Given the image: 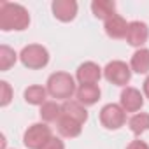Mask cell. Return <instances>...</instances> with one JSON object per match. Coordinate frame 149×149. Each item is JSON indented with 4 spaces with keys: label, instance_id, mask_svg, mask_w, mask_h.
<instances>
[{
    "label": "cell",
    "instance_id": "8fae6325",
    "mask_svg": "<svg viewBox=\"0 0 149 149\" xmlns=\"http://www.w3.org/2000/svg\"><path fill=\"white\" fill-rule=\"evenodd\" d=\"M128 25L126 19L119 14H114L111 16L109 19H105V33L111 37V39H126V32H128Z\"/></svg>",
    "mask_w": 149,
    "mask_h": 149
},
{
    "label": "cell",
    "instance_id": "6da1fadb",
    "mask_svg": "<svg viewBox=\"0 0 149 149\" xmlns=\"http://www.w3.org/2000/svg\"><path fill=\"white\" fill-rule=\"evenodd\" d=\"M28 25H30V14L23 6L13 2L0 4V28L4 32H11V30L21 32L28 28Z\"/></svg>",
    "mask_w": 149,
    "mask_h": 149
},
{
    "label": "cell",
    "instance_id": "4fadbf2b",
    "mask_svg": "<svg viewBox=\"0 0 149 149\" xmlns=\"http://www.w3.org/2000/svg\"><path fill=\"white\" fill-rule=\"evenodd\" d=\"M76 98L84 107L95 105L100 100V88L97 84H81L76 91Z\"/></svg>",
    "mask_w": 149,
    "mask_h": 149
},
{
    "label": "cell",
    "instance_id": "30bf717a",
    "mask_svg": "<svg viewBox=\"0 0 149 149\" xmlns=\"http://www.w3.org/2000/svg\"><path fill=\"white\" fill-rule=\"evenodd\" d=\"M51 9L54 18L63 23H68L77 16V2H74V0H54Z\"/></svg>",
    "mask_w": 149,
    "mask_h": 149
},
{
    "label": "cell",
    "instance_id": "7c38bea8",
    "mask_svg": "<svg viewBox=\"0 0 149 149\" xmlns=\"http://www.w3.org/2000/svg\"><path fill=\"white\" fill-rule=\"evenodd\" d=\"M61 114L74 119V121H77L81 125H84L88 121V111L84 105H81L77 100H67L61 104Z\"/></svg>",
    "mask_w": 149,
    "mask_h": 149
},
{
    "label": "cell",
    "instance_id": "44dd1931",
    "mask_svg": "<svg viewBox=\"0 0 149 149\" xmlns=\"http://www.w3.org/2000/svg\"><path fill=\"white\" fill-rule=\"evenodd\" d=\"M13 100V88L7 81H0V105L7 107Z\"/></svg>",
    "mask_w": 149,
    "mask_h": 149
},
{
    "label": "cell",
    "instance_id": "7402d4cb",
    "mask_svg": "<svg viewBox=\"0 0 149 149\" xmlns=\"http://www.w3.org/2000/svg\"><path fill=\"white\" fill-rule=\"evenodd\" d=\"M40 149H65V144H63V140L61 139H58V137H51Z\"/></svg>",
    "mask_w": 149,
    "mask_h": 149
},
{
    "label": "cell",
    "instance_id": "277c9868",
    "mask_svg": "<svg viewBox=\"0 0 149 149\" xmlns=\"http://www.w3.org/2000/svg\"><path fill=\"white\" fill-rule=\"evenodd\" d=\"M104 77L111 83V84H116V86H126L132 79V68L121 61V60H114V61H109L104 68Z\"/></svg>",
    "mask_w": 149,
    "mask_h": 149
},
{
    "label": "cell",
    "instance_id": "8992f818",
    "mask_svg": "<svg viewBox=\"0 0 149 149\" xmlns=\"http://www.w3.org/2000/svg\"><path fill=\"white\" fill-rule=\"evenodd\" d=\"M100 123L107 130H119L126 123V112L118 104H107L100 111Z\"/></svg>",
    "mask_w": 149,
    "mask_h": 149
},
{
    "label": "cell",
    "instance_id": "e0dca14e",
    "mask_svg": "<svg viewBox=\"0 0 149 149\" xmlns=\"http://www.w3.org/2000/svg\"><path fill=\"white\" fill-rule=\"evenodd\" d=\"M47 98V88H42L39 84H32L25 90V100L30 105H44Z\"/></svg>",
    "mask_w": 149,
    "mask_h": 149
},
{
    "label": "cell",
    "instance_id": "3957f363",
    "mask_svg": "<svg viewBox=\"0 0 149 149\" xmlns=\"http://www.w3.org/2000/svg\"><path fill=\"white\" fill-rule=\"evenodd\" d=\"M19 60L21 63L30 68V70H39V68H44L47 63H49V53L44 46L40 44H28L21 49L19 53Z\"/></svg>",
    "mask_w": 149,
    "mask_h": 149
},
{
    "label": "cell",
    "instance_id": "9a60e30c",
    "mask_svg": "<svg viewBox=\"0 0 149 149\" xmlns=\"http://www.w3.org/2000/svg\"><path fill=\"white\" fill-rule=\"evenodd\" d=\"M130 68H132V72H137V74H147L149 72V49H146V47L137 49L132 54Z\"/></svg>",
    "mask_w": 149,
    "mask_h": 149
},
{
    "label": "cell",
    "instance_id": "5bb4252c",
    "mask_svg": "<svg viewBox=\"0 0 149 149\" xmlns=\"http://www.w3.org/2000/svg\"><path fill=\"white\" fill-rule=\"evenodd\" d=\"M56 130H58V133H60L61 137H65V139H74V137H79V135H81L83 125L61 114V118L56 121Z\"/></svg>",
    "mask_w": 149,
    "mask_h": 149
},
{
    "label": "cell",
    "instance_id": "ba28073f",
    "mask_svg": "<svg viewBox=\"0 0 149 149\" xmlns=\"http://www.w3.org/2000/svg\"><path fill=\"white\" fill-rule=\"evenodd\" d=\"M119 105L125 109V112H137V111H140L142 105H144V97L140 95V91H139L137 88L126 86V88L121 91Z\"/></svg>",
    "mask_w": 149,
    "mask_h": 149
},
{
    "label": "cell",
    "instance_id": "ac0fdd59",
    "mask_svg": "<svg viewBox=\"0 0 149 149\" xmlns=\"http://www.w3.org/2000/svg\"><path fill=\"white\" fill-rule=\"evenodd\" d=\"M39 114L44 123H56L61 118V105L56 102H46L44 105H40Z\"/></svg>",
    "mask_w": 149,
    "mask_h": 149
},
{
    "label": "cell",
    "instance_id": "cb8c5ba5",
    "mask_svg": "<svg viewBox=\"0 0 149 149\" xmlns=\"http://www.w3.org/2000/svg\"><path fill=\"white\" fill-rule=\"evenodd\" d=\"M144 95H146V97L149 98V77H147V79L144 81Z\"/></svg>",
    "mask_w": 149,
    "mask_h": 149
},
{
    "label": "cell",
    "instance_id": "52a82bcc",
    "mask_svg": "<svg viewBox=\"0 0 149 149\" xmlns=\"http://www.w3.org/2000/svg\"><path fill=\"white\" fill-rule=\"evenodd\" d=\"M149 39V28L144 21H132L126 32V42L133 47H142Z\"/></svg>",
    "mask_w": 149,
    "mask_h": 149
},
{
    "label": "cell",
    "instance_id": "9c48e42d",
    "mask_svg": "<svg viewBox=\"0 0 149 149\" xmlns=\"http://www.w3.org/2000/svg\"><path fill=\"white\" fill-rule=\"evenodd\" d=\"M76 77L81 84H97L102 77V68L93 61H84L77 67Z\"/></svg>",
    "mask_w": 149,
    "mask_h": 149
},
{
    "label": "cell",
    "instance_id": "5b68a950",
    "mask_svg": "<svg viewBox=\"0 0 149 149\" xmlns=\"http://www.w3.org/2000/svg\"><path fill=\"white\" fill-rule=\"evenodd\" d=\"M51 137H53V132L46 123H35V125L28 126V130L25 132L23 144L28 149H40Z\"/></svg>",
    "mask_w": 149,
    "mask_h": 149
},
{
    "label": "cell",
    "instance_id": "d6986e66",
    "mask_svg": "<svg viewBox=\"0 0 149 149\" xmlns=\"http://www.w3.org/2000/svg\"><path fill=\"white\" fill-rule=\"evenodd\" d=\"M128 126L133 135H142L144 132L149 130V114L147 112H137L130 118Z\"/></svg>",
    "mask_w": 149,
    "mask_h": 149
},
{
    "label": "cell",
    "instance_id": "603a6c76",
    "mask_svg": "<svg viewBox=\"0 0 149 149\" xmlns=\"http://www.w3.org/2000/svg\"><path fill=\"white\" fill-rule=\"evenodd\" d=\"M126 149H149V146H147L144 140H132V142L126 146Z\"/></svg>",
    "mask_w": 149,
    "mask_h": 149
},
{
    "label": "cell",
    "instance_id": "7a4b0ae2",
    "mask_svg": "<svg viewBox=\"0 0 149 149\" xmlns=\"http://www.w3.org/2000/svg\"><path fill=\"white\" fill-rule=\"evenodd\" d=\"M77 91L76 88V81L70 74L67 72H54L49 76L47 79V93L53 97V98H58V100H70L74 97V93Z\"/></svg>",
    "mask_w": 149,
    "mask_h": 149
},
{
    "label": "cell",
    "instance_id": "ffe728a7",
    "mask_svg": "<svg viewBox=\"0 0 149 149\" xmlns=\"http://www.w3.org/2000/svg\"><path fill=\"white\" fill-rule=\"evenodd\" d=\"M18 60V54L9 46H0V70H9Z\"/></svg>",
    "mask_w": 149,
    "mask_h": 149
},
{
    "label": "cell",
    "instance_id": "2e32d148",
    "mask_svg": "<svg viewBox=\"0 0 149 149\" xmlns=\"http://www.w3.org/2000/svg\"><path fill=\"white\" fill-rule=\"evenodd\" d=\"M91 11H93L95 18L105 21L116 14V4L111 2V0H95V2H91Z\"/></svg>",
    "mask_w": 149,
    "mask_h": 149
}]
</instances>
